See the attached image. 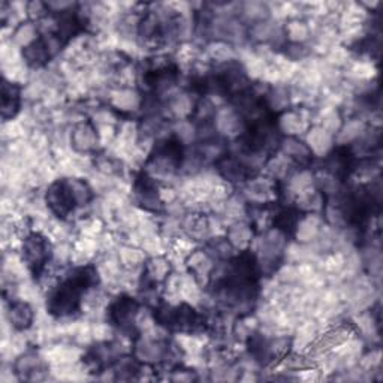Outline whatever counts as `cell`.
<instances>
[{
  "instance_id": "obj_1",
  "label": "cell",
  "mask_w": 383,
  "mask_h": 383,
  "mask_svg": "<svg viewBox=\"0 0 383 383\" xmlns=\"http://www.w3.org/2000/svg\"><path fill=\"white\" fill-rule=\"evenodd\" d=\"M24 256L27 260V265L32 268L33 274L36 276L41 274V271L44 269L45 262L49 256L48 243L45 241V238L36 234L30 235L24 241Z\"/></svg>"
},
{
  "instance_id": "obj_2",
  "label": "cell",
  "mask_w": 383,
  "mask_h": 383,
  "mask_svg": "<svg viewBox=\"0 0 383 383\" xmlns=\"http://www.w3.org/2000/svg\"><path fill=\"white\" fill-rule=\"evenodd\" d=\"M47 201L49 207L53 208V211H56L58 216L65 217L69 211L74 208V203H75L74 189L68 187L65 183H56L52 186V189H49Z\"/></svg>"
},
{
  "instance_id": "obj_3",
  "label": "cell",
  "mask_w": 383,
  "mask_h": 383,
  "mask_svg": "<svg viewBox=\"0 0 383 383\" xmlns=\"http://www.w3.org/2000/svg\"><path fill=\"white\" fill-rule=\"evenodd\" d=\"M18 102H19V90L14 84L3 83V96H2V111L3 118L14 117L18 111Z\"/></svg>"
},
{
  "instance_id": "obj_4",
  "label": "cell",
  "mask_w": 383,
  "mask_h": 383,
  "mask_svg": "<svg viewBox=\"0 0 383 383\" xmlns=\"http://www.w3.org/2000/svg\"><path fill=\"white\" fill-rule=\"evenodd\" d=\"M32 310L27 304H23V302H18L13 308H11V319L14 322V325L19 329L27 328L32 322Z\"/></svg>"
}]
</instances>
